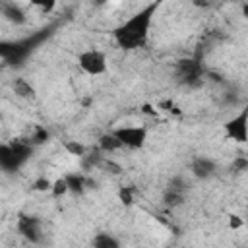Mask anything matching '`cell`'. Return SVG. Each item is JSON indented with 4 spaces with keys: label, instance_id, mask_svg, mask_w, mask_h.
<instances>
[{
    "label": "cell",
    "instance_id": "obj_1",
    "mask_svg": "<svg viewBox=\"0 0 248 248\" xmlns=\"http://www.w3.org/2000/svg\"><path fill=\"white\" fill-rule=\"evenodd\" d=\"M163 6V0H151L134 14H130L126 19H122L112 29V39L118 48L122 50H138L143 48L149 41V33L155 21V16L159 8Z\"/></svg>",
    "mask_w": 248,
    "mask_h": 248
},
{
    "label": "cell",
    "instance_id": "obj_2",
    "mask_svg": "<svg viewBox=\"0 0 248 248\" xmlns=\"http://www.w3.org/2000/svg\"><path fill=\"white\" fill-rule=\"evenodd\" d=\"M76 64L85 76H91V78H99V76H105L108 72L107 54L101 48H95V46L79 50L78 56H76Z\"/></svg>",
    "mask_w": 248,
    "mask_h": 248
},
{
    "label": "cell",
    "instance_id": "obj_3",
    "mask_svg": "<svg viewBox=\"0 0 248 248\" xmlns=\"http://www.w3.org/2000/svg\"><path fill=\"white\" fill-rule=\"evenodd\" d=\"M176 81L186 89H200L203 85V66L196 58H182L174 64Z\"/></svg>",
    "mask_w": 248,
    "mask_h": 248
},
{
    "label": "cell",
    "instance_id": "obj_4",
    "mask_svg": "<svg viewBox=\"0 0 248 248\" xmlns=\"http://www.w3.org/2000/svg\"><path fill=\"white\" fill-rule=\"evenodd\" d=\"M31 153V145L23 141L16 143H0V170L4 172H14L17 170Z\"/></svg>",
    "mask_w": 248,
    "mask_h": 248
},
{
    "label": "cell",
    "instance_id": "obj_5",
    "mask_svg": "<svg viewBox=\"0 0 248 248\" xmlns=\"http://www.w3.org/2000/svg\"><path fill=\"white\" fill-rule=\"evenodd\" d=\"M122 143L124 149H130V151H138V149H143L145 143H147V138H149V130L141 124H122V126H116L110 130Z\"/></svg>",
    "mask_w": 248,
    "mask_h": 248
},
{
    "label": "cell",
    "instance_id": "obj_6",
    "mask_svg": "<svg viewBox=\"0 0 248 248\" xmlns=\"http://www.w3.org/2000/svg\"><path fill=\"white\" fill-rule=\"evenodd\" d=\"M225 136L227 140H232L236 143H246L248 141V108H240L232 118L225 122Z\"/></svg>",
    "mask_w": 248,
    "mask_h": 248
},
{
    "label": "cell",
    "instance_id": "obj_7",
    "mask_svg": "<svg viewBox=\"0 0 248 248\" xmlns=\"http://www.w3.org/2000/svg\"><path fill=\"white\" fill-rule=\"evenodd\" d=\"M186 192H188V180L180 174L172 176L163 192V203L167 207H176V205H182L184 200H186Z\"/></svg>",
    "mask_w": 248,
    "mask_h": 248
},
{
    "label": "cell",
    "instance_id": "obj_8",
    "mask_svg": "<svg viewBox=\"0 0 248 248\" xmlns=\"http://www.w3.org/2000/svg\"><path fill=\"white\" fill-rule=\"evenodd\" d=\"M17 232H19L25 240H29V242H33V244L43 242V236H45V232H43V223H41V219L35 217V215H19V219H17Z\"/></svg>",
    "mask_w": 248,
    "mask_h": 248
},
{
    "label": "cell",
    "instance_id": "obj_9",
    "mask_svg": "<svg viewBox=\"0 0 248 248\" xmlns=\"http://www.w3.org/2000/svg\"><path fill=\"white\" fill-rule=\"evenodd\" d=\"M217 170H219L217 161L207 155H196L190 161V174L196 180H209L217 174Z\"/></svg>",
    "mask_w": 248,
    "mask_h": 248
},
{
    "label": "cell",
    "instance_id": "obj_10",
    "mask_svg": "<svg viewBox=\"0 0 248 248\" xmlns=\"http://www.w3.org/2000/svg\"><path fill=\"white\" fill-rule=\"evenodd\" d=\"M97 149H99L103 155H112V153L122 151L124 147H122L120 140L108 130V132H105V134L99 136V140H97Z\"/></svg>",
    "mask_w": 248,
    "mask_h": 248
},
{
    "label": "cell",
    "instance_id": "obj_11",
    "mask_svg": "<svg viewBox=\"0 0 248 248\" xmlns=\"http://www.w3.org/2000/svg\"><path fill=\"white\" fill-rule=\"evenodd\" d=\"M66 182H68V192L81 196L87 190V174L85 172H68L64 174Z\"/></svg>",
    "mask_w": 248,
    "mask_h": 248
},
{
    "label": "cell",
    "instance_id": "obj_12",
    "mask_svg": "<svg viewBox=\"0 0 248 248\" xmlns=\"http://www.w3.org/2000/svg\"><path fill=\"white\" fill-rule=\"evenodd\" d=\"M0 12H2V16H4L8 21H12V23H16V25H21V23L27 21L25 12H23L19 6H16V4H6V6L0 8Z\"/></svg>",
    "mask_w": 248,
    "mask_h": 248
},
{
    "label": "cell",
    "instance_id": "obj_13",
    "mask_svg": "<svg viewBox=\"0 0 248 248\" xmlns=\"http://www.w3.org/2000/svg\"><path fill=\"white\" fill-rule=\"evenodd\" d=\"M12 91L21 99H35V87L25 78H16L12 81Z\"/></svg>",
    "mask_w": 248,
    "mask_h": 248
},
{
    "label": "cell",
    "instance_id": "obj_14",
    "mask_svg": "<svg viewBox=\"0 0 248 248\" xmlns=\"http://www.w3.org/2000/svg\"><path fill=\"white\" fill-rule=\"evenodd\" d=\"M91 246H95V248H120V238H116L112 232H97L91 238Z\"/></svg>",
    "mask_w": 248,
    "mask_h": 248
},
{
    "label": "cell",
    "instance_id": "obj_15",
    "mask_svg": "<svg viewBox=\"0 0 248 248\" xmlns=\"http://www.w3.org/2000/svg\"><path fill=\"white\" fill-rule=\"evenodd\" d=\"M48 194H50L52 198H64V196H68L70 192H68V182H66V178H64V176L54 178L52 184H50Z\"/></svg>",
    "mask_w": 248,
    "mask_h": 248
},
{
    "label": "cell",
    "instance_id": "obj_16",
    "mask_svg": "<svg viewBox=\"0 0 248 248\" xmlns=\"http://www.w3.org/2000/svg\"><path fill=\"white\" fill-rule=\"evenodd\" d=\"M64 149L70 153V155H74V157H83L87 151H89V147L85 145V143H81V141H78V140H68V141H64Z\"/></svg>",
    "mask_w": 248,
    "mask_h": 248
},
{
    "label": "cell",
    "instance_id": "obj_17",
    "mask_svg": "<svg viewBox=\"0 0 248 248\" xmlns=\"http://www.w3.org/2000/svg\"><path fill=\"white\" fill-rule=\"evenodd\" d=\"M31 6H35L37 10L45 12V14H50L54 8H56V2L58 0H27Z\"/></svg>",
    "mask_w": 248,
    "mask_h": 248
},
{
    "label": "cell",
    "instance_id": "obj_18",
    "mask_svg": "<svg viewBox=\"0 0 248 248\" xmlns=\"http://www.w3.org/2000/svg\"><path fill=\"white\" fill-rule=\"evenodd\" d=\"M118 198H120V202H122L124 205H132V203H134V188L122 186V188L118 190Z\"/></svg>",
    "mask_w": 248,
    "mask_h": 248
},
{
    "label": "cell",
    "instance_id": "obj_19",
    "mask_svg": "<svg viewBox=\"0 0 248 248\" xmlns=\"http://www.w3.org/2000/svg\"><path fill=\"white\" fill-rule=\"evenodd\" d=\"M50 184H52V180L50 178H46V176H39V178H35V182H33V190L35 192H48L50 190Z\"/></svg>",
    "mask_w": 248,
    "mask_h": 248
},
{
    "label": "cell",
    "instance_id": "obj_20",
    "mask_svg": "<svg viewBox=\"0 0 248 248\" xmlns=\"http://www.w3.org/2000/svg\"><path fill=\"white\" fill-rule=\"evenodd\" d=\"M244 225V221L238 217V215H229V227L234 231V229H240Z\"/></svg>",
    "mask_w": 248,
    "mask_h": 248
},
{
    "label": "cell",
    "instance_id": "obj_21",
    "mask_svg": "<svg viewBox=\"0 0 248 248\" xmlns=\"http://www.w3.org/2000/svg\"><path fill=\"white\" fill-rule=\"evenodd\" d=\"M93 2H95V4H97V6H103V4H107V2H108V0H93Z\"/></svg>",
    "mask_w": 248,
    "mask_h": 248
}]
</instances>
